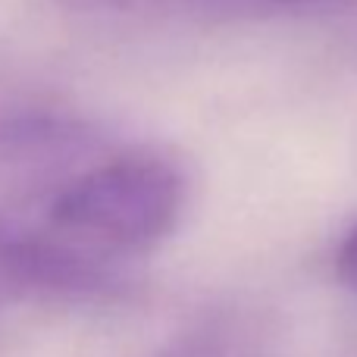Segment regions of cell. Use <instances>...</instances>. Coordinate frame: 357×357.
Segmentation results:
<instances>
[{
  "label": "cell",
  "mask_w": 357,
  "mask_h": 357,
  "mask_svg": "<svg viewBox=\"0 0 357 357\" xmlns=\"http://www.w3.org/2000/svg\"><path fill=\"white\" fill-rule=\"evenodd\" d=\"M264 333L257 320L241 310L213 314L195 326L167 357H264Z\"/></svg>",
  "instance_id": "2"
},
{
  "label": "cell",
  "mask_w": 357,
  "mask_h": 357,
  "mask_svg": "<svg viewBox=\"0 0 357 357\" xmlns=\"http://www.w3.org/2000/svg\"><path fill=\"white\" fill-rule=\"evenodd\" d=\"M188 185L173 160L154 151H126L82 169L47 207V238L107 266L157 248L176 232Z\"/></svg>",
  "instance_id": "1"
},
{
  "label": "cell",
  "mask_w": 357,
  "mask_h": 357,
  "mask_svg": "<svg viewBox=\"0 0 357 357\" xmlns=\"http://www.w3.org/2000/svg\"><path fill=\"white\" fill-rule=\"evenodd\" d=\"M69 13H129L144 6L148 0H56Z\"/></svg>",
  "instance_id": "6"
},
{
  "label": "cell",
  "mask_w": 357,
  "mask_h": 357,
  "mask_svg": "<svg viewBox=\"0 0 357 357\" xmlns=\"http://www.w3.org/2000/svg\"><path fill=\"white\" fill-rule=\"evenodd\" d=\"M29 291L25 282V229L0 216V304Z\"/></svg>",
  "instance_id": "4"
},
{
  "label": "cell",
  "mask_w": 357,
  "mask_h": 357,
  "mask_svg": "<svg viewBox=\"0 0 357 357\" xmlns=\"http://www.w3.org/2000/svg\"><path fill=\"white\" fill-rule=\"evenodd\" d=\"M335 273H339L342 285L357 295V226L342 238L339 254H335Z\"/></svg>",
  "instance_id": "5"
},
{
  "label": "cell",
  "mask_w": 357,
  "mask_h": 357,
  "mask_svg": "<svg viewBox=\"0 0 357 357\" xmlns=\"http://www.w3.org/2000/svg\"><path fill=\"white\" fill-rule=\"evenodd\" d=\"M335 3H342V0H195V10L220 19H266L314 13Z\"/></svg>",
  "instance_id": "3"
}]
</instances>
